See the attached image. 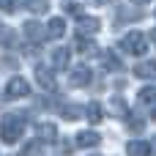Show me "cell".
Returning <instances> with one entry per match:
<instances>
[{
  "mask_svg": "<svg viewBox=\"0 0 156 156\" xmlns=\"http://www.w3.org/2000/svg\"><path fill=\"white\" fill-rule=\"evenodd\" d=\"M22 132H25V112H5L0 118V140L3 143H8V145L19 143Z\"/></svg>",
  "mask_w": 156,
  "mask_h": 156,
  "instance_id": "obj_1",
  "label": "cell"
},
{
  "mask_svg": "<svg viewBox=\"0 0 156 156\" xmlns=\"http://www.w3.org/2000/svg\"><path fill=\"white\" fill-rule=\"evenodd\" d=\"M121 44H123V49H126L129 55H137V58L148 52V38H145L140 30H129V33L123 36V41H121Z\"/></svg>",
  "mask_w": 156,
  "mask_h": 156,
  "instance_id": "obj_2",
  "label": "cell"
},
{
  "mask_svg": "<svg viewBox=\"0 0 156 156\" xmlns=\"http://www.w3.org/2000/svg\"><path fill=\"white\" fill-rule=\"evenodd\" d=\"M27 93H30L27 80H22V77H11V80L5 82V99H25Z\"/></svg>",
  "mask_w": 156,
  "mask_h": 156,
  "instance_id": "obj_3",
  "label": "cell"
},
{
  "mask_svg": "<svg viewBox=\"0 0 156 156\" xmlns=\"http://www.w3.org/2000/svg\"><path fill=\"white\" fill-rule=\"evenodd\" d=\"M101 30V22L96 19V16H77V33H82V36H93V33H99Z\"/></svg>",
  "mask_w": 156,
  "mask_h": 156,
  "instance_id": "obj_4",
  "label": "cell"
},
{
  "mask_svg": "<svg viewBox=\"0 0 156 156\" xmlns=\"http://www.w3.org/2000/svg\"><path fill=\"white\" fill-rule=\"evenodd\" d=\"M69 60H71V49H66V47H55L52 49V69L55 71H66Z\"/></svg>",
  "mask_w": 156,
  "mask_h": 156,
  "instance_id": "obj_5",
  "label": "cell"
},
{
  "mask_svg": "<svg viewBox=\"0 0 156 156\" xmlns=\"http://www.w3.org/2000/svg\"><path fill=\"white\" fill-rule=\"evenodd\" d=\"M22 36H25L27 41H41V38L47 36V30H44L36 19H30V22H25V25H22Z\"/></svg>",
  "mask_w": 156,
  "mask_h": 156,
  "instance_id": "obj_6",
  "label": "cell"
},
{
  "mask_svg": "<svg viewBox=\"0 0 156 156\" xmlns=\"http://www.w3.org/2000/svg\"><path fill=\"white\" fill-rule=\"evenodd\" d=\"M36 80H38L41 88L55 90V71H52V69H47V66H36Z\"/></svg>",
  "mask_w": 156,
  "mask_h": 156,
  "instance_id": "obj_7",
  "label": "cell"
},
{
  "mask_svg": "<svg viewBox=\"0 0 156 156\" xmlns=\"http://www.w3.org/2000/svg\"><path fill=\"white\" fill-rule=\"evenodd\" d=\"M47 36L49 38H63L66 36V19L63 16H52L49 25H47Z\"/></svg>",
  "mask_w": 156,
  "mask_h": 156,
  "instance_id": "obj_8",
  "label": "cell"
},
{
  "mask_svg": "<svg viewBox=\"0 0 156 156\" xmlns=\"http://www.w3.org/2000/svg\"><path fill=\"white\" fill-rule=\"evenodd\" d=\"M99 140H101V137H99L96 132H80V134L74 137V145H77V148H96Z\"/></svg>",
  "mask_w": 156,
  "mask_h": 156,
  "instance_id": "obj_9",
  "label": "cell"
},
{
  "mask_svg": "<svg viewBox=\"0 0 156 156\" xmlns=\"http://www.w3.org/2000/svg\"><path fill=\"white\" fill-rule=\"evenodd\" d=\"M134 74H137L140 80H156V60H143V63H137Z\"/></svg>",
  "mask_w": 156,
  "mask_h": 156,
  "instance_id": "obj_10",
  "label": "cell"
},
{
  "mask_svg": "<svg viewBox=\"0 0 156 156\" xmlns=\"http://www.w3.org/2000/svg\"><path fill=\"white\" fill-rule=\"evenodd\" d=\"M90 80H93V74H90L88 66H77V69L71 71V85H80V88H82V85H88Z\"/></svg>",
  "mask_w": 156,
  "mask_h": 156,
  "instance_id": "obj_11",
  "label": "cell"
},
{
  "mask_svg": "<svg viewBox=\"0 0 156 156\" xmlns=\"http://www.w3.org/2000/svg\"><path fill=\"white\" fill-rule=\"evenodd\" d=\"M126 156H151V145L145 140H132L126 145Z\"/></svg>",
  "mask_w": 156,
  "mask_h": 156,
  "instance_id": "obj_12",
  "label": "cell"
},
{
  "mask_svg": "<svg viewBox=\"0 0 156 156\" xmlns=\"http://www.w3.org/2000/svg\"><path fill=\"white\" fill-rule=\"evenodd\" d=\"M110 110H112V115L121 118V121L129 118V107H126V101H123L121 96H112V99H110Z\"/></svg>",
  "mask_w": 156,
  "mask_h": 156,
  "instance_id": "obj_13",
  "label": "cell"
},
{
  "mask_svg": "<svg viewBox=\"0 0 156 156\" xmlns=\"http://www.w3.org/2000/svg\"><path fill=\"white\" fill-rule=\"evenodd\" d=\"M101 63H104L110 71H123V63L115 58V52H112V49H104V52H101Z\"/></svg>",
  "mask_w": 156,
  "mask_h": 156,
  "instance_id": "obj_14",
  "label": "cell"
},
{
  "mask_svg": "<svg viewBox=\"0 0 156 156\" xmlns=\"http://www.w3.org/2000/svg\"><path fill=\"white\" fill-rule=\"evenodd\" d=\"M38 140H41V143H55V140H58L55 123H41V126H38Z\"/></svg>",
  "mask_w": 156,
  "mask_h": 156,
  "instance_id": "obj_15",
  "label": "cell"
},
{
  "mask_svg": "<svg viewBox=\"0 0 156 156\" xmlns=\"http://www.w3.org/2000/svg\"><path fill=\"white\" fill-rule=\"evenodd\" d=\"M85 118H88L90 123H99V121L104 118V110H101V104H99V101H90V104L85 107Z\"/></svg>",
  "mask_w": 156,
  "mask_h": 156,
  "instance_id": "obj_16",
  "label": "cell"
},
{
  "mask_svg": "<svg viewBox=\"0 0 156 156\" xmlns=\"http://www.w3.org/2000/svg\"><path fill=\"white\" fill-rule=\"evenodd\" d=\"M22 5L30 14H47L49 11V0H22Z\"/></svg>",
  "mask_w": 156,
  "mask_h": 156,
  "instance_id": "obj_17",
  "label": "cell"
},
{
  "mask_svg": "<svg viewBox=\"0 0 156 156\" xmlns=\"http://www.w3.org/2000/svg\"><path fill=\"white\" fill-rule=\"evenodd\" d=\"M74 49H77V52H90V49H93V44L88 41V36L77 33V36H74Z\"/></svg>",
  "mask_w": 156,
  "mask_h": 156,
  "instance_id": "obj_18",
  "label": "cell"
},
{
  "mask_svg": "<svg viewBox=\"0 0 156 156\" xmlns=\"http://www.w3.org/2000/svg\"><path fill=\"white\" fill-rule=\"evenodd\" d=\"M156 101V88L151 85V88H143L140 90V104H154Z\"/></svg>",
  "mask_w": 156,
  "mask_h": 156,
  "instance_id": "obj_19",
  "label": "cell"
},
{
  "mask_svg": "<svg viewBox=\"0 0 156 156\" xmlns=\"http://www.w3.org/2000/svg\"><path fill=\"white\" fill-rule=\"evenodd\" d=\"M60 112H63V118H66V121H74V118H80V115H82V110H80V107H74V104H63V110H60Z\"/></svg>",
  "mask_w": 156,
  "mask_h": 156,
  "instance_id": "obj_20",
  "label": "cell"
},
{
  "mask_svg": "<svg viewBox=\"0 0 156 156\" xmlns=\"http://www.w3.org/2000/svg\"><path fill=\"white\" fill-rule=\"evenodd\" d=\"M22 156H41V145H38V143H30V145H25Z\"/></svg>",
  "mask_w": 156,
  "mask_h": 156,
  "instance_id": "obj_21",
  "label": "cell"
},
{
  "mask_svg": "<svg viewBox=\"0 0 156 156\" xmlns=\"http://www.w3.org/2000/svg\"><path fill=\"white\" fill-rule=\"evenodd\" d=\"M126 121H129L132 132H143V129H145V121H143V118H126Z\"/></svg>",
  "mask_w": 156,
  "mask_h": 156,
  "instance_id": "obj_22",
  "label": "cell"
},
{
  "mask_svg": "<svg viewBox=\"0 0 156 156\" xmlns=\"http://www.w3.org/2000/svg\"><path fill=\"white\" fill-rule=\"evenodd\" d=\"M0 11L14 14V11H16V0H0Z\"/></svg>",
  "mask_w": 156,
  "mask_h": 156,
  "instance_id": "obj_23",
  "label": "cell"
},
{
  "mask_svg": "<svg viewBox=\"0 0 156 156\" xmlns=\"http://www.w3.org/2000/svg\"><path fill=\"white\" fill-rule=\"evenodd\" d=\"M63 5H66V14H74V16L82 14V5H77V3H63Z\"/></svg>",
  "mask_w": 156,
  "mask_h": 156,
  "instance_id": "obj_24",
  "label": "cell"
},
{
  "mask_svg": "<svg viewBox=\"0 0 156 156\" xmlns=\"http://www.w3.org/2000/svg\"><path fill=\"white\" fill-rule=\"evenodd\" d=\"M151 41H154V44H156V27H154V30H151Z\"/></svg>",
  "mask_w": 156,
  "mask_h": 156,
  "instance_id": "obj_25",
  "label": "cell"
},
{
  "mask_svg": "<svg viewBox=\"0 0 156 156\" xmlns=\"http://www.w3.org/2000/svg\"><path fill=\"white\" fill-rule=\"evenodd\" d=\"M93 3H96V5H104V3H110V0H93Z\"/></svg>",
  "mask_w": 156,
  "mask_h": 156,
  "instance_id": "obj_26",
  "label": "cell"
},
{
  "mask_svg": "<svg viewBox=\"0 0 156 156\" xmlns=\"http://www.w3.org/2000/svg\"><path fill=\"white\" fill-rule=\"evenodd\" d=\"M132 3H151V0H132Z\"/></svg>",
  "mask_w": 156,
  "mask_h": 156,
  "instance_id": "obj_27",
  "label": "cell"
},
{
  "mask_svg": "<svg viewBox=\"0 0 156 156\" xmlns=\"http://www.w3.org/2000/svg\"><path fill=\"white\" fill-rule=\"evenodd\" d=\"M90 156H101V154H90Z\"/></svg>",
  "mask_w": 156,
  "mask_h": 156,
  "instance_id": "obj_28",
  "label": "cell"
},
{
  "mask_svg": "<svg viewBox=\"0 0 156 156\" xmlns=\"http://www.w3.org/2000/svg\"><path fill=\"white\" fill-rule=\"evenodd\" d=\"M154 121H156V112H154Z\"/></svg>",
  "mask_w": 156,
  "mask_h": 156,
  "instance_id": "obj_29",
  "label": "cell"
}]
</instances>
